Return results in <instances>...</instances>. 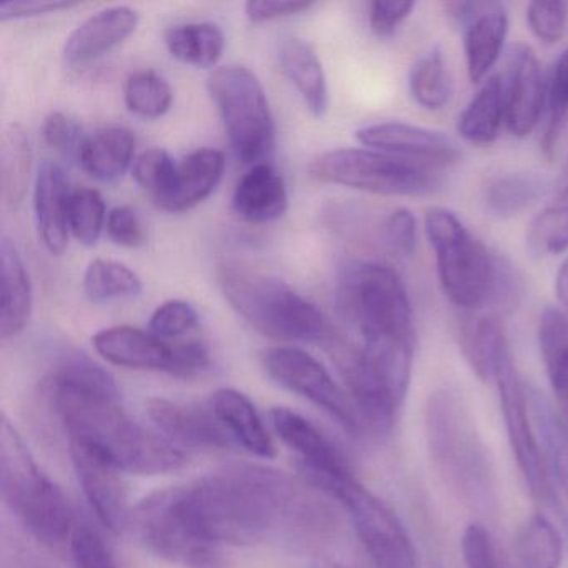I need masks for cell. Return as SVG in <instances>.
I'll return each instance as SVG.
<instances>
[{"label":"cell","mask_w":568,"mask_h":568,"mask_svg":"<svg viewBox=\"0 0 568 568\" xmlns=\"http://www.w3.org/2000/svg\"><path fill=\"white\" fill-rule=\"evenodd\" d=\"M182 504L199 534L222 547L277 544L314 551L337 528L334 511L312 488L262 465H231L181 485Z\"/></svg>","instance_id":"1"},{"label":"cell","mask_w":568,"mask_h":568,"mask_svg":"<svg viewBox=\"0 0 568 568\" xmlns=\"http://www.w3.org/2000/svg\"><path fill=\"white\" fill-rule=\"evenodd\" d=\"M49 388L69 442L92 448L125 474L151 477L184 467V452L132 418L114 378L85 355L64 358Z\"/></svg>","instance_id":"2"},{"label":"cell","mask_w":568,"mask_h":568,"mask_svg":"<svg viewBox=\"0 0 568 568\" xmlns=\"http://www.w3.org/2000/svg\"><path fill=\"white\" fill-rule=\"evenodd\" d=\"M425 235L435 255L442 292L467 314L510 312L524 297V277L504 255L490 251L455 212L430 207Z\"/></svg>","instance_id":"3"},{"label":"cell","mask_w":568,"mask_h":568,"mask_svg":"<svg viewBox=\"0 0 568 568\" xmlns=\"http://www.w3.org/2000/svg\"><path fill=\"white\" fill-rule=\"evenodd\" d=\"M327 342L362 424L387 430L410 385L415 344L394 338H361L355 344L335 332Z\"/></svg>","instance_id":"4"},{"label":"cell","mask_w":568,"mask_h":568,"mask_svg":"<svg viewBox=\"0 0 568 568\" xmlns=\"http://www.w3.org/2000/svg\"><path fill=\"white\" fill-rule=\"evenodd\" d=\"M219 287L231 307L265 337L284 342H327L332 328L317 305L287 282L242 262L217 265Z\"/></svg>","instance_id":"5"},{"label":"cell","mask_w":568,"mask_h":568,"mask_svg":"<svg viewBox=\"0 0 568 568\" xmlns=\"http://www.w3.org/2000/svg\"><path fill=\"white\" fill-rule=\"evenodd\" d=\"M0 491L9 510L39 541L51 548L71 544L78 521L69 498L42 471L8 417L0 424Z\"/></svg>","instance_id":"6"},{"label":"cell","mask_w":568,"mask_h":568,"mask_svg":"<svg viewBox=\"0 0 568 568\" xmlns=\"http://www.w3.org/2000/svg\"><path fill=\"white\" fill-rule=\"evenodd\" d=\"M342 321L361 338H394L417 344L410 295L400 275L381 262H351L335 285Z\"/></svg>","instance_id":"7"},{"label":"cell","mask_w":568,"mask_h":568,"mask_svg":"<svg viewBox=\"0 0 568 568\" xmlns=\"http://www.w3.org/2000/svg\"><path fill=\"white\" fill-rule=\"evenodd\" d=\"M428 448L435 464L471 505H485L494 488V471L474 422L455 392L432 395L427 405Z\"/></svg>","instance_id":"8"},{"label":"cell","mask_w":568,"mask_h":568,"mask_svg":"<svg viewBox=\"0 0 568 568\" xmlns=\"http://www.w3.org/2000/svg\"><path fill=\"white\" fill-rule=\"evenodd\" d=\"M207 91L239 161L251 168L267 162L274 154L277 128L261 79L245 65H221L209 75Z\"/></svg>","instance_id":"9"},{"label":"cell","mask_w":568,"mask_h":568,"mask_svg":"<svg viewBox=\"0 0 568 568\" xmlns=\"http://www.w3.org/2000/svg\"><path fill=\"white\" fill-rule=\"evenodd\" d=\"M308 175L321 184L342 185L388 197H422L442 185L432 169L392 158L372 149H334L308 164Z\"/></svg>","instance_id":"10"},{"label":"cell","mask_w":568,"mask_h":568,"mask_svg":"<svg viewBox=\"0 0 568 568\" xmlns=\"http://www.w3.org/2000/svg\"><path fill=\"white\" fill-rule=\"evenodd\" d=\"M129 527L155 557L181 568H221V547L205 540L182 504L181 488L169 487L142 498Z\"/></svg>","instance_id":"11"},{"label":"cell","mask_w":568,"mask_h":568,"mask_svg":"<svg viewBox=\"0 0 568 568\" xmlns=\"http://www.w3.org/2000/svg\"><path fill=\"white\" fill-rule=\"evenodd\" d=\"M332 497L345 508L362 547L377 568H420L410 535L397 515L357 478Z\"/></svg>","instance_id":"12"},{"label":"cell","mask_w":568,"mask_h":568,"mask_svg":"<svg viewBox=\"0 0 568 568\" xmlns=\"http://www.w3.org/2000/svg\"><path fill=\"white\" fill-rule=\"evenodd\" d=\"M264 368L275 384L311 402L345 430L355 434L362 427L347 390L307 352L295 347L272 348L264 355Z\"/></svg>","instance_id":"13"},{"label":"cell","mask_w":568,"mask_h":568,"mask_svg":"<svg viewBox=\"0 0 568 568\" xmlns=\"http://www.w3.org/2000/svg\"><path fill=\"white\" fill-rule=\"evenodd\" d=\"M500 394L501 414L507 427L508 440L517 458L521 475L531 495L540 500H550L551 484L548 462L545 460L540 442L530 418V402L524 382L517 374L511 354L498 364L494 378Z\"/></svg>","instance_id":"14"},{"label":"cell","mask_w":568,"mask_h":568,"mask_svg":"<svg viewBox=\"0 0 568 568\" xmlns=\"http://www.w3.org/2000/svg\"><path fill=\"white\" fill-rule=\"evenodd\" d=\"M268 418L282 444L294 452L302 470L324 494L332 497L355 478L341 448L317 425L287 407L271 408Z\"/></svg>","instance_id":"15"},{"label":"cell","mask_w":568,"mask_h":568,"mask_svg":"<svg viewBox=\"0 0 568 568\" xmlns=\"http://www.w3.org/2000/svg\"><path fill=\"white\" fill-rule=\"evenodd\" d=\"M355 138L365 149L384 152L432 171L457 164L462 159L460 145L450 135L408 122L365 125L355 132Z\"/></svg>","instance_id":"16"},{"label":"cell","mask_w":568,"mask_h":568,"mask_svg":"<svg viewBox=\"0 0 568 568\" xmlns=\"http://www.w3.org/2000/svg\"><path fill=\"white\" fill-rule=\"evenodd\" d=\"M69 452L82 494L95 517L111 534H121L129 527L132 511L122 471L98 452L78 442H69Z\"/></svg>","instance_id":"17"},{"label":"cell","mask_w":568,"mask_h":568,"mask_svg":"<svg viewBox=\"0 0 568 568\" xmlns=\"http://www.w3.org/2000/svg\"><path fill=\"white\" fill-rule=\"evenodd\" d=\"M464 26V51L468 79L487 81L497 64L508 36V14L498 2H452L445 6Z\"/></svg>","instance_id":"18"},{"label":"cell","mask_w":568,"mask_h":568,"mask_svg":"<svg viewBox=\"0 0 568 568\" xmlns=\"http://www.w3.org/2000/svg\"><path fill=\"white\" fill-rule=\"evenodd\" d=\"M508 134L525 139L537 129L547 108V84L534 49L515 44L504 75Z\"/></svg>","instance_id":"19"},{"label":"cell","mask_w":568,"mask_h":568,"mask_svg":"<svg viewBox=\"0 0 568 568\" xmlns=\"http://www.w3.org/2000/svg\"><path fill=\"white\" fill-rule=\"evenodd\" d=\"M148 415L155 432L181 450L222 452L234 447L209 405L202 407L152 398Z\"/></svg>","instance_id":"20"},{"label":"cell","mask_w":568,"mask_h":568,"mask_svg":"<svg viewBox=\"0 0 568 568\" xmlns=\"http://www.w3.org/2000/svg\"><path fill=\"white\" fill-rule=\"evenodd\" d=\"M141 16L129 6H114L95 12L65 39V64L85 65L109 54L138 31Z\"/></svg>","instance_id":"21"},{"label":"cell","mask_w":568,"mask_h":568,"mask_svg":"<svg viewBox=\"0 0 568 568\" xmlns=\"http://www.w3.org/2000/svg\"><path fill=\"white\" fill-rule=\"evenodd\" d=\"M71 187L64 168L45 161L34 182V215L42 244L51 254L62 255L69 245V202Z\"/></svg>","instance_id":"22"},{"label":"cell","mask_w":568,"mask_h":568,"mask_svg":"<svg viewBox=\"0 0 568 568\" xmlns=\"http://www.w3.org/2000/svg\"><path fill=\"white\" fill-rule=\"evenodd\" d=\"M92 344L104 361L119 367L165 374L171 368L172 344L132 325L102 328L92 337Z\"/></svg>","instance_id":"23"},{"label":"cell","mask_w":568,"mask_h":568,"mask_svg":"<svg viewBox=\"0 0 568 568\" xmlns=\"http://www.w3.org/2000/svg\"><path fill=\"white\" fill-rule=\"evenodd\" d=\"M207 405L234 447L267 460L275 457L274 440L247 395L237 388H219L211 395Z\"/></svg>","instance_id":"24"},{"label":"cell","mask_w":568,"mask_h":568,"mask_svg":"<svg viewBox=\"0 0 568 568\" xmlns=\"http://www.w3.org/2000/svg\"><path fill=\"white\" fill-rule=\"evenodd\" d=\"M288 209V191L281 172L268 164L252 165L234 189L232 211L248 224L277 221Z\"/></svg>","instance_id":"25"},{"label":"cell","mask_w":568,"mask_h":568,"mask_svg":"<svg viewBox=\"0 0 568 568\" xmlns=\"http://www.w3.org/2000/svg\"><path fill=\"white\" fill-rule=\"evenodd\" d=\"M224 171L225 159L221 151L205 148L192 152L179 162L174 185L158 207L172 214L197 207L221 184Z\"/></svg>","instance_id":"26"},{"label":"cell","mask_w":568,"mask_h":568,"mask_svg":"<svg viewBox=\"0 0 568 568\" xmlns=\"http://www.w3.org/2000/svg\"><path fill=\"white\" fill-rule=\"evenodd\" d=\"M277 61L308 112L314 118H324L331 104V95L327 75L315 49L304 39L288 36L278 42Z\"/></svg>","instance_id":"27"},{"label":"cell","mask_w":568,"mask_h":568,"mask_svg":"<svg viewBox=\"0 0 568 568\" xmlns=\"http://www.w3.org/2000/svg\"><path fill=\"white\" fill-rule=\"evenodd\" d=\"M0 264H2V304H0V337H16L31 321L34 307V288L31 274L11 239L0 242Z\"/></svg>","instance_id":"28"},{"label":"cell","mask_w":568,"mask_h":568,"mask_svg":"<svg viewBox=\"0 0 568 568\" xmlns=\"http://www.w3.org/2000/svg\"><path fill=\"white\" fill-rule=\"evenodd\" d=\"M550 181L540 172H501L485 182L480 204L488 217L508 221L518 217L547 195Z\"/></svg>","instance_id":"29"},{"label":"cell","mask_w":568,"mask_h":568,"mask_svg":"<svg viewBox=\"0 0 568 568\" xmlns=\"http://www.w3.org/2000/svg\"><path fill=\"white\" fill-rule=\"evenodd\" d=\"M138 139L128 128H104L85 138L79 164L95 181L112 184L134 165Z\"/></svg>","instance_id":"30"},{"label":"cell","mask_w":568,"mask_h":568,"mask_svg":"<svg viewBox=\"0 0 568 568\" xmlns=\"http://www.w3.org/2000/svg\"><path fill=\"white\" fill-rule=\"evenodd\" d=\"M458 341L470 367L481 381H491L498 364L510 355L507 335L497 315L462 314Z\"/></svg>","instance_id":"31"},{"label":"cell","mask_w":568,"mask_h":568,"mask_svg":"<svg viewBox=\"0 0 568 568\" xmlns=\"http://www.w3.org/2000/svg\"><path fill=\"white\" fill-rule=\"evenodd\" d=\"M507 124L504 75H490L458 115L457 132L465 142L490 145Z\"/></svg>","instance_id":"32"},{"label":"cell","mask_w":568,"mask_h":568,"mask_svg":"<svg viewBox=\"0 0 568 568\" xmlns=\"http://www.w3.org/2000/svg\"><path fill=\"white\" fill-rule=\"evenodd\" d=\"M164 42L172 58L197 69H212L221 61L225 36L214 22H184L164 31Z\"/></svg>","instance_id":"33"},{"label":"cell","mask_w":568,"mask_h":568,"mask_svg":"<svg viewBox=\"0 0 568 568\" xmlns=\"http://www.w3.org/2000/svg\"><path fill=\"white\" fill-rule=\"evenodd\" d=\"M538 345L548 381L568 418V314L547 307L538 322Z\"/></svg>","instance_id":"34"},{"label":"cell","mask_w":568,"mask_h":568,"mask_svg":"<svg viewBox=\"0 0 568 568\" xmlns=\"http://www.w3.org/2000/svg\"><path fill=\"white\" fill-rule=\"evenodd\" d=\"M32 144L22 125H9L0 144V178L6 204H21L29 189L32 172Z\"/></svg>","instance_id":"35"},{"label":"cell","mask_w":568,"mask_h":568,"mask_svg":"<svg viewBox=\"0 0 568 568\" xmlns=\"http://www.w3.org/2000/svg\"><path fill=\"white\" fill-rule=\"evenodd\" d=\"M408 91L427 111H442L450 102L454 82L440 49L432 48L418 55L408 74Z\"/></svg>","instance_id":"36"},{"label":"cell","mask_w":568,"mask_h":568,"mask_svg":"<svg viewBox=\"0 0 568 568\" xmlns=\"http://www.w3.org/2000/svg\"><path fill=\"white\" fill-rule=\"evenodd\" d=\"M515 555L520 568H560L564 538L544 515H531L515 537Z\"/></svg>","instance_id":"37"},{"label":"cell","mask_w":568,"mask_h":568,"mask_svg":"<svg viewBox=\"0 0 568 568\" xmlns=\"http://www.w3.org/2000/svg\"><path fill=\"white\" fill-rule=\"evenodd\" d=\"M82 291L92 304H105L138 297L144 291V284L138 272L122 262L95 258L85 268Z\"/></svg>","instance_id":"38"},{"label":"cell","mask_w":568,"mask_h":568,"mask_svg":"<svg viewBox=\"0 0 568 568\" xmlns=\"http://www.w3.org/2000/svg\"><path fill=\"white\" fill-rule=\"evenodd\" d=\"M527 247L537 258L551 257L568 251V184L560 194L531 219Z\"/></svg>","instance_id":"39"},{"label":"cell","mask_w":568,"mask_h":568,"mask_svg":"<svg viewBox=\"0 0 568 568\" xmlns=\"http://www.w3.org/2000/svg\"><path fill=\"white\" fill-rule=\"evenodd\" d=\"M174 101L171 84L151 69L132 72L124 85L129 111L145 121L164 118Z\"/></svg>","instance_id":"40"},{"label":"cell","mask_w":568,"mask_h":568,"mask_svg":"<svg viewBox=\"0 0 568 568\" xmlns=\"http://www.w3.org/2000/svg\"><path fill=\"white\" fill-rule=\"evenodd\" d=\"M105 202L94 189H74L69 202V231L85 247H92L101 239L108 222Z\"/></svg>","instance_id":"41"},{"label":"cell","mask_w":568,"mask_h":568,"mask_svg":"<svg viewBox=\"0 0 568 568\" xmlns=\"http://www.w3.org/2000/svg\"><path fill=\"white\" fill-rule=\"evenodd\" d=\"M547 129L541 149L548 158H554L558 142L568 122V49L555 62L550 81L547 84Z\"/></svg>","instance_id":"42"},{"label":"cell","mask_w":568,"mask_h":568,"mask_svg":"<svg viewBox=\"0 0 568 568\" xmlns=\"http://www.w3.org/2000/svg\"><path fill=\"white\" fill-rule=\"evenodd\" d=\"M178 162L165 149L151 148L135 158L132 178L142 191L151 195L155 204L165 199L174 185Z\"/></svg>","instance_id":"43"},{"label":"cell","mask_w":568,"mask_h":568,"mask_svg":"<svg viewBox=\"0 0 568 568\" xmlns=\"http://www.w3.org/2000/svg\"><path fill=\"white\" fill-rule=\"evenodd\" d=\"M417 219L405 207L392 209L382 217L378 244L392 255L410 257L417 248Z\"/></svg>","instance_id":"44"},{"label":"cell","mask_w":568,"mask_h":568,"mask_svg":"<svg viewBox=\"0 0 568 568\" xmlns=\"http://www.w3.org/2000/svg\"><path fill=\"white\" fill-rule=\"evenodd\" d=\"M199 325V314L189 302L174 301L164 302L155 308L149 321V332L158 335L162 341L182 337L194 331Z\"/></svg>","instance_id":"45"},{"label":"cell","mask_w":568,"mask_h":568,"mask_svg":"<svg viewBox=\"0 0 568 568\" xmlns=\"http://www.w3.org/2000/svg\"><path fill=\"white\" fill-rule=\"evenodd\" d=\"M69 548L74 568H118L104 538L91 525H75Z\"/></svg>","instance_id":"46"},{"label":"cell","mask_w":568,"mask_h":568,"mask_svg":"<svg viewBox=\"0 0 568 568\" xmlns=\"http://www.w3.org/2000/svg\"><path fill=\"white\" fill-rule=\"evenodd\" d=\"M42 135L52 151L58 152L62 158L78 161L85 135H82V128L75 119L69 118L64 112H51L44 119Z\"/></svg>","instance_id":"47"},{"label":"cell","mask_w":568,"mask_h":568,"mask_svg":"<svg viewBox=\"0 0 568 568\" xmlns=\"http://www.w3.org/2000/svg\"><path fill=\"white\" fill-rule=\"evenodd\" d=\"M567 14L561 2H530L527 6L528 28L545 44H555L567 32Z\"/></svg>","instance_id":"48"},{"label":"cell","mask_w":568,"mask_h":568,"mask_svg":"<svg viewBox=\"0 0 568 568\" xmlns=\"http://www.w3.org/2000/svg\"><path fill=\"white\" fill-rule=\"evenodd\" d=\"M462 558L467 568H500L497 547L485 525L471 521L462 534Z\"/></svg>","instance_id":"49"},{"label":"cell","mask_w":568,"mask_h":568,"mask_svg":"<svg viewBox=\"0 0 568 568\" xmlns=\"http://www.w3.org/2000/svg\"><path fill=\"white\" fill-rule=\"evenodd\" d=\"M211 352L202 341H184L172 344V362L169 375L179 378L199 377L211 368Z\"/></svg>","instance_id":"50"},{"label":"cell","mask_w":568,"mask_h":568,"mask_svg":"<svg viewBox=\"0 0 568 568\" xmlns=\"http://www.w3.org/2000/svg\"><path fill=\"white\" fill-rule=\"evenodd\" d=\"M109 239L121 247L138 248L145 244V231L141 217L129 205L111 209L105 222Z\"/></svg>","instance_id":"51"},{"label":"cell","mask_w":568,"mask_h":568,"mask_svg":"<svg viewBox=\"0 0 568 568\" xmlns=\"http://www.w3.org/2000/svg\"><path fill=\"white\" fill-rule=\"evenodd\" d=\"M367 8L372 32L378 38H390L410 18L415 4L410 0H375Z\"/></svg>","instance_id":"52"},{"label":"cell","mask_w":568,"mask_h":568,"mask_svg":"<svg viewBox=\"0 0 568 568\" xmlns=\"http://www.w3.org/2000/svg\"><path fill=\"white\" fill-rule=\"evenodd\" d=\"M314 6V2H294V0H248L245 2L244 11L252 24H264V22L304 14Z\"/></svg>","instance_id":"53"},{"label":"cell","mask_w":568,"mask_h":568,"mask_svg":"<svg viewBox=\"0 0 568 568\" xmlns=\"http://www.w3.org/2000/svg\"><path fill=\"white\" fill-rule=\"evenodd\" d=\"M78 2L64 0H19V2H4L0 4V21H19V19L39 18V16L58 14L65 9L78 8Z\"/></svg>","instance_id":"54"},{"label":"cell","mask_w":568,"mask_h":568,"mask_svg":"<svg viewBox=\"0 0 568 568\" xmlns=\"http://www.w3.org/2000/svg\"><path fill=\"white\" fill-rule=\"evenodd\" d=\"M555 291H557L558 298L568 311V257L558 268L557 278H555Z\"/></svg>","instance_id":"55"},{"label":"cell","mask_w":568,"mask_h":568,"mask_svg":"<svg viewBox=\"0 0 568 568\" xmlns=\"http://www.w3.org/2000/svg\"><path fill=\"white\" fill-rule=\"evenodd\" d=\"M314 568H344L341 565L332 564V561H321V564L315 565Z\"/></svg>","instance_id":"56"},{"label":"cell","mask_w":568,"mask_h":568,"mask_svg":"<svg viewBox=\"0 0 568 568\" xmlns=\"http://www.w3.org/2000/svg\"><path fill=\"white\" fill-rule=\"evenodd\" d=\"M561 182H564V185L568 184V165L565 168L564 178H561Z\"/></svg>","instance_id":"57"}]
</instances>
